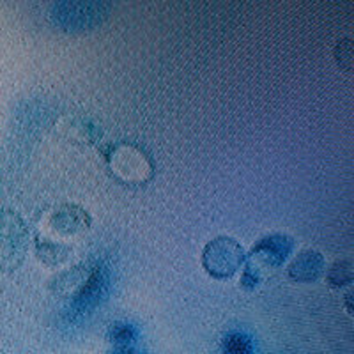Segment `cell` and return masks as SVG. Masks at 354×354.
<instances>
[{"label": "cell", "instance_id": "6da1fadb", "mask_svg": "<svg viewBox=\"0 0 354 354\" xmlns=\"http://www.w3.org/2000/svg\"><path fill=\"white\" fill-rule=\"evenodd\" d=\"M105 161L110 174L124 185H147L154 176V161L151 154L142 145L133 142L110 145L105 153Z\"/></svg>", "mask_w": 354, "mask_h": 354}, {"label": "cell", "instance_id": "7a4b0ae2", "mask_svg": "<svg viewBox=\"0 0 354 354\" xmlns=\"http://www.w3.org/2000/svg\"><path fill=\"white\" fill-rule=\"evenodd\" d=\"M28 250V227L15 209L0 211V270L12 271L24 264Z\"/></svg>", "mask_w": 354, "mask_h": 354}, {"label": "cell", "instance_id": "3957f363", "mask_svg": "<svg viewBox=\"0 0 354 354\" xmlns=\"http://www.w3.org/2000/svg\"><path fill=\"white\" fill-rule=\"evenodd\" d=\"M245 261V248L230 236H216L202 250V266L213 278H230Z\"/></svg>", "mask_w": 354, "mask_h": 354}, {"label": "cell", "instance_id": "277c9868", "mask_svg": "<svg viewBox=\"0 0 354 354\" xmlns=\"http://www.w3.org/2000/svg\"><path fill=\"white\" fill-rule=\"evenodd\" d=\"M109 9L103 2H57L52 6V18L64 30L78 32L100 25L109 17Z\"/></svg>", "mask_w": 354, "mask_h": 354}, {"label": "cell", "instance_id": "5b68a950", "mask_svg": "<svg viewBox=\"0 0 354 354\" xmlns=\"http://www.w3.org/2000/svg\"><path fill=\"white\" fill-rule=\"evenodd\" d=\"M292 248L294 239L290 236H287V234H266L264 238H261L252 246L250 254L246 255L248 257L246 264L254 266L255 270L259 271L274 270V268L282 266L289 259Z\"/></svg>", "mask_w": 354, "mask_h": 354}, {"label": "cell", "instance_id": "8992f818", "mask_svg": "<svg viewBox=\"0 0 354 354\" xmlns=\"http://www.w3.org/2000/svg\"><path fill=\"white\" fill-rule=\"evenodd\" d=\"M106 289V274L100 266H91L87 277L80 283L75 292L69 296L71 298V306L75 312L87 310L91 306H96V303L103 298Z\"/></svg>", "mask_w": 354, "mask_h": 354}, {"label": "cell", "instance_id": "52a82bcc", "mask_svg": "<svg viewBox=\"0 0 354 354\" xmlns=\"http://www.w3.org/2000/svg\"><path fill=\"white\" fill-rule=\"evenodd\" d=\"M91 221H93L91 214L78 204H62L50 214V225L62 236L84 232L91 227Z\"/></svg>", "mask_w": 354, "mask_h": 354}, {"label": "cell", "instance_id": "ba28073f", "mask_svg": "<svg viewBox=\"0 0 354 354\" xmlns=\"http://www.w3.org/2000/svg\"><path fill=\"white\" fill-rule=\"evenodd\" d=\"M324 266H326V262H324V255L321 252L306 248L301 250L290 261L289 268H287V273H289V277L292 278L294 282H315L322 274V271H324Z\"/></svg>", "mask_w": 354, "mask_h": 354}, {"label": "cell", "instance_id": "9c48e42d", "mask_svg": "<svg viewBox=\"0 0 354 354\" xmlns=\"http://www.w3.org/2000/svg\"><path fill=\"white\" fill-rule=\"evenodd\" d=\"M64 137L75 144H96L103 137V129L93 117L75 115L62 126Z\"/></svg>", "mask_w": 354, "mask_h": 354}, {"label": "cell", "instance_id": "30bf717a", "mask_svg": "<svg viewBox=\"0 0 354 354\" xmlns=\"http://www.w3.org/2000/svg\"><path fill=\"white\" fill-rule=\"evenodd\" d=\"M36 255L43 264L50 266H59L71 255V246L59 243L55 239L44 238V236H36Z\"/></svg>", "mask_w": 354, "mask_h": 354}, {"label": "cell", "instance_id": "8fae6325", "mask_svg": "<svg viewBox=\"0 0 354 354\" xmlns=\"http://www.w3.org/2000/svg\"><path fill=\"white\" fill-rule=\"evenodd\" d=\"M353 261L342 259V261H337L331 264V268L328 270L326 280L331 287H344L353 282Z\"/></svg>", "mask_w": 354, "mask_h": 354}, {"label": "cell", "instance_id": "7c38bea8", "mask_svg": "<svg viewBox=\"0 0 354 354\" xmlns=\"http://www.w3.org/2000/svg\"><path fill=\"white\" fill-rule=\"evenodd\" d=\"M223 354H252V342L243 333H229L221 344Z\"/></svg>", "mask_w": 354, "mask_h": 354}, {"label": "cell", "instance_id": "4fadbf2b", "mask_svg": "<svg viewBox=\"0 0 354 354\" xmlns=\"http://www.w3.org/2000/svg\"><path fill=\"white\" fill-rule=\"evenodd\" d=\"M135 328L126 322H113L109 330V338L117 347H129V344L135 340Z\"/></svg>", "mask_w": 354, "mask_h": 354}, {"label": "cell", "instance_id": "5bb4252c", "mask_svg": "<svg viewBox=\"0 0 354 354\" xmlns=\"http://www.w3.org/2000/svg\"><path fill=\"white\" fill-rule=\"evenodd\" d=\"M333 53L340 68L351 69V66H353V39L351 37H342L335 44Z\"/></svg>", "mask_w": 354, "mask_h": 354}, {"label": "cell", "instance_id": "9a60e30c", "mask_svg": "<svg viewBox=\"0 0 354 354\" xmlns=\"http://www.w3.org/2000/svg\"><path fill=\"white\" fill-rule=\"evenodd\" d=\"M259 282H261V271L255 270L254 266L246 264L245 271L241 274V280H239L243 289H254Z\"/></svg>", "mask_w": 354, "mask_h": 354}]
</instances>
